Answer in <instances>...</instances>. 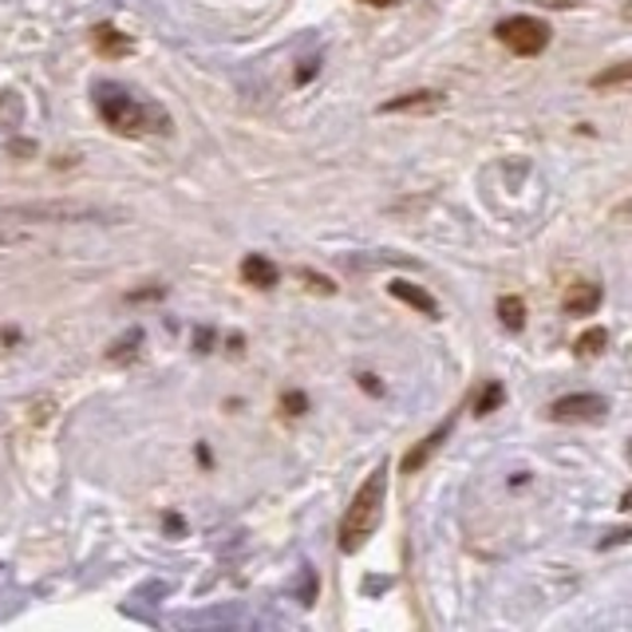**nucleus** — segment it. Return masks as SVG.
<instances>
[{"label": "nucleus", "mask_w": 632, "mask_h": 632, "mask_svg": "<svg viewBox=\"0 0 632 632\" xmlns=\"http://www.w3.org/2000/svg\"><path fill=\"white\" fill-rule=\"evenodd\" d=\"M384 503H387V463H380L372 474H368V483L356 490L345 522H340V550L356 553L368 538H372L380 518H384Z\"/></svg>", "instance_id": "1"}, {"label": "nucleus", "mask_w": 632, "mask_h": 632, "mask_svg": "<svg viewBox=\"0 0 632 632\" xmlns=\"http://www.w3.org/2000/svg\"><path fill=\"white\" fill-rule=\"evenodd\" d=\"M95 111L103 115L115 135H143V131H162L170 127V119L158 115L150 103H138L127 88L119 83H99L95 88Z\"/></svg>", "instance_id": "2"}, {"label": "nucleus", "mask_w": 632, "mask_h": 632, "mask_svg": "<svg viewBox=\"0 0 632 632\" xmlns=\"http://www.w3.org/2000/svg\"><path fill=\"white\" fill-rule=\"evenodd\" d=\"M494 36L503 40L510 52H518V56H538V52H545V44H550V24L533 16H510L494 29Z\"/></svg>", "instance_id": "3"}, {"label": "nucleus", "mask_w": 632, "mask_h": 632, "mask_svg": "<svg viewBox=\"0 0 632 632\" xmlns=\"http://www.w3.org/2000/svg\"><path fill=\"white\" fill-rule=\"evenodd\" d=\"M605 411H609V399H601V395H562L557 404L550 407L553 419H562V424H589V419H605Z\"/></svg>", "instance_id": "4"}, {"label": "nucleus", "mask_w": 632, "mask_h": 632, "mask_svg": "<svg viewBox=\"0 0 632 632\" xmlns=\"http://www.w3.org/2000/svg\"><path fill=\"white\" fill-rule=\"evenodd\" d=\"M4 217H44V222H99L108 217L103 210L91 206H9L0 210Z\"/></svg>", "instance_id": "5"}, {"label": "nucleus", "mask_w": 632, "mask_h": 632, "mask_svg": "<svg viewBox=\"0 0 632 632\" xmlns=\"http://www.w3.org/2000/svg\"><path fill=\"white\" fill-rule=\"evenodd\" d=\"M447 435H451V419H447L443 427H435V431L427 435V439H419V447H411V451H407V459H404V463H399V471H404V474H415V471H419V466H424L427 459H431V454L439 451V443H443Z\"/></svg>", "instance_id": "6"}, {"label": "nucleus", "mask_w": 632, "mask_h": 632, "mask_svg": "<svg viewBox=\"0 0 632 632\" xmlns=\"http://www.w3.org/2000/svg\"><path fill=\"white\" fill-rule=\"evenodd\" d=\"M562 305H565V313H569V316H589L592 308L601 305V289L589 285V281H577V285L565 289Z\"/></svg>", "instance_id": "7"}, {"label": "nucleus", "mask_w": 632, "mask_h": 632, "mask_svg": "<svg viewBox=\"0 0 632 632\" xmlns=\"http://www.w3.org/2000/svg\"><path fill=\"white\" fill-rule=\"evenodd\" d=\"M241 281L253 289H273L276 285V266L269 261V257L249 253L246 261H241Z\"/></svg>", "instance_id": "8"}, {"label": "nucleus", "mask_w": 632, "mask_h": 632, "mask_svg": "<svg viewBox=\"0 0 632 632\" xmlns=\"http://www.w3.org/2000/svg\"><path fill=\"white\" fill-rule=\"evenodd\" d=\"M435 108H443V95L439 91H407V95L399 99H387L384 115H395V111H435Z\"/></svg>", "instance_id": "9"}, {"label": "nucleus", "mask_w": 632, "mask_h": 632, "mask_svg": "<svg viewBox=\"0 0 632 632\" xmlns=\"http://www.w3.org/2000/svg\"><path fill=\"white\" fill-rule=\"evenodd\" d=\"M387 293H392L395 301H404V305H411V308H419V313H427V316L439 313V305H435V296L427 293V289L411 285V281H392V285H387Z\"/></svg>", "instance_id": "10"}, {"label": "nucleus", "mask_w": 632, "mask_h": 632, "mask_svg": "<svg viewBox=\"0 0 632 632\" xmlns=\"http://www.w3.org/2000/svg\"><path fill=\"white\" fill-rule=\"evenodd\" d=\"M95 48L103 52V56H127L135 44H131V36H123L119 29H111V24H99V29H95Z\"/></svg>", "instance_id": "11"}, {"label": "nucleus", "mask_w": 632, "mask_h": 632, "mask_svg": "<svg viewBox=\"0 0 632 632\" xmlns=\"http://www.w3.org/2000/svg\"><path fill=\"white\" fill-rule=\"evenodd\" d=\"M138 345H143V328H127V332L119 336L115 345L108 348V360L111 364H127L131 356L138 352Z\"/></svg>", "instance_id": "12"}, {"label": "nucleus", "mask_w": 632, "mask_h": 632, "mask_svg": "<svg viewBox=\"0 0 632 632\" xmlns=\"http://www.w3.org/2000/svg\"><path fill=\"white\" fill-rule=\"evenodd\" d=\"M621 83H632V59L629 64H612V68L597 71L592 76V88L605 91V88H621Z\"/></svg>", "instance_id": "13"}, {"label": "nucleus", "mask_w": 632, "mask_h": 632, "mask_svg": "<svg viewBox=\"0 0 632 632\" xmlns=\"http://www.w3.org/2000/svg\"><path fill=\"white\" fill-rule=\"evenodd\" d=\"M498 316H503V325L510 328V332H518V328L526 325V305L518 296H503V301H498Z\"/></svg>", "instance_id": "14"}, {"label": "nucleus", "mask_w": 632, "mask_h": 632, "mask_svg": "<svg viewBox=\"0 0 632 632\" xmlns=\"http://www.w3.org/2000/svg\"><path fill=\"white\" fill-rule=\"evenodd\" d=\"M605 345H609V332H605V328H589V332H585L582 340H577V352L592 356V352H601Z\"/></svg>", "instance_id": "15"}, {"label": "nucleus", "mask_w": 632, "mask_h": 632, "mask_svg": "<svg viewBox=\"0 0 632 632\" xmlns=\"http://www.w3.org/2000/svg\"><path fill=\"white\" fill-rule=\"evenodd\" d=\"M498 404H503V387H498V384H486V392L478 395V404H474V415H490Z\"/></svg>", "instance_id": "16"}, {"label": "nucleus", "mask_w": 632, "mask_h": 632, "mask_svg": "<svg viewBox=\"0 0 632 632\" xmlns=\"http://www.w3.org/2000/svg\"><path fill=\"white\" fill-rule=\"evenodd\" d=\"M305 407H308V399H305L301 392H289V395H285V411H289V415H301Z\"/></svg>", "instance_id": "17"}, {"label": "nucleus", "mask_w": 632, "mask_h": 632, "mask_svg": "<svg viewBox=\"0 0 632 632\" xmlns=\"http://www.w3.org/2000/svg\"><path fill=\"white\" fill-rule=\"evenodd\" d=\"M305 281H313V289H316V293H332V281H325V276L305 273Z\"/></svg>", "instance_id": "18"}, {"label": "nucleus", "mask_w": 632, "mask_h": 632, "mask_svg": "<svg viewBox=\"0 0 632 632\" xmlns=\"http://www.w3.org/2000/svg\"><path fill=\"white\" fill-rule=\"evenodd\" d=\"M632 538V530H621V533H609V538H605L601 545H617V542H629Z\"/></svg>", "instance_id": "19"}, {"label": "nucleus", "mask_w": 632, "mask_h": 632, "mask_svg": "<svg viewBox=\"0 0 632 632\" xmlns=\"http://www.w3.org/2000/svg\"><path fill=\"white\" fill-rule=\"evenodd\" d=\"M360 384H364V392L380 395V384H375V375H360Z\"/></svg>", "instance_id": "20"}, {"label": "nucleus", "mask_w": 632, "mask_h": 632, "mask_svg": "<svg viewBox=\"0 0 632 632\" xmlns=\"http://www.w3.org/2000/svg\"><path fill=\"white\" fill-rule=\"evenodd\" d=\"M621 510H632V490L621 494Z\"/></svg>", "instance_id": "21"}, {"label": "nucleus", "mask_w": 632, "mask_h": 632, "mask_svg": "<svg viewBox=\"0 0 632 632\" xmlns=\"http://www.w3.org/2000/svg\"><path fill=\"white\" fill-rule=\"evenodd\" d=\"M617 214H621V217H632V198H629V202H621V210H617Z\"/></svg>", "instance_id": "22"}, {"label": "nucleus", "mask_w": 632, "mask_h": 632, "mask_svg": "<svg viewBox=\"0 0 632 632\" xmlns=\"http://www.w3.org/2000/svg\"><path fill=\"white\" fill-rule=\"evenodd\" d=\"M364 4H375V9H387V4H395V0H364Z\"/></svg>", "instance_id": "23"}, {"label": "nucleus", "mask_w": 632, "mask_h": 632, "mask_svg": "<svg viewBox=\"0 0 632 632\" xmlns=\"http://www.w3.org/2000/svg\"><path fill=\"white\" fill-rule=\"evenodd\" d=\"M0 246H4V234H0Z\"/></svg>", "instance_id": "24"}, {"label": "nucleus", "mask_w": 632, "mask_h": 632, "mask_svg": "<svg viewBox=\"0 0 632 632\" xmlns=\"http://www.w3.org/2000/svg\"><path fill=\"white\" fill-rule=\"evenodd\" d=\"M629 454H632V443H629Z\"/></svg>", "instance_id": "25"}]
</instances>
